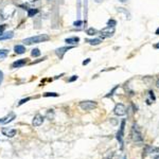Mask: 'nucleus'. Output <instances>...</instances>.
I'll use <instances>...</instances> for the list:
<instances>
[{
    "instance_id": "30",
    "label": "nucleus",
    "mask_w": 159,
    "mask_h": 159,
    "mask_svg": "<svg viewBox=\"0 0 159 159\" xmlns=\"http://www.w3.org/2000/svg\"><path fill=\"white\" fill-rule=\"evenodd\" d=\"M154 48H155V49H159V44H156V45L154 46Z\"/></svg>"
},
{
    "instance_id": "26",
    "label": "nucleus",
    "mask_w": 159,
    "mask_h": 159,
    "mask_svg": "<svg viewBox=\"0 0 159 159\" xmlns=\"http://www.w3.org/2000/svg\"><path fill=\"white\" fill-rule=\"evenodd\" d=\"M82 24H83V22L81 21V20H77V21H75L73 24V25H74V27H81V25H82Z\"/></svg>"
},
{
    "instance_id": "31",
    "label": "nucleus",
    "mask_w": 159,
    "mask_h": 159,
    "mask_svg": "<svg viewBox=\"0 0 159 159\" xmlns=\"http://www.w3.org/2000/svg\"><path fill=\"white\" fill-rule=\"evenodd\" d=\"M156 35H159V28L156 30Z\"/></svg>"
},
{
    "instance_id": "35",
    "label": "nucleus",
    "mask_w": 159,
    "mask_h": 159,
    "mask_svg": "<svg viewBox=\"0 0 159 159\" xmlns=\"http://www.w3.org/2000/svg\"><path fill=\"white\" fill-rule=\"evenodd\" d=\"M155 159H159V156H158V157H156V158H155Z\"/></svg>"
},
{
    "instance_id": "29",
    "label": "nucleus",
    "mask_w": 159,
    "mask_h": 159,
    "mask_svg": "<svg viewBox=\"0 0 159 159\" xmlns=\"http://www.w3.org/2000/svg\"><path fill=\"white\" fill-rule=\"evenodd\" d=\"M89 63H90V59H87L86 60H84V62H83V65H84V66H85V65H88Z\"/></svg>"
},
{
    "instance_id": "28",
    "label": "nucleus",
    "mask_w": 159,
    "mask_h": 159,
    "mask_svg": "<svg viewBox=\"0 0 159 159\" xmlns=\"http://www.w3.org/2000/svg\"><path fill=\"white\" fill-rule=\"evenodd\" d=\"M2 81H3V72L0 70V85H1Z\"/></svg>"
},
{
    "instance_id": "11",
    "label": "nucleus",
    "mask_w": 159,
    "mask_h": 159,
    "mask_svg": "<svg viewBox=\"0 0 159 159\" xmlns=\"http://www.w3.org/2000/svg\"><path fill=\"white\" fill-rule=\"evenodd\" d=\"M14 36V33L12 31H8V32H4V33H2L1 35H0V40H4V39H11L13 38Z\"/></svg>"
},
{
    "instance_id": "24",
    "label": "nucleus",
    "mask_w": 159,
    "mask_h": 159,
    "mask_svg": "<svg viewBox=\"0 0 159 159\" xmlns=\"http://www.w3.org/2000/svg\"><path fill=\"white\" fill-rule=\"evenodd\" d=\"M118 87H119V86H116V87H115L114 89H112V90H111L110 92H109L108 94H106V98H109V97H111V95L114 94V92H115V91H116V90H117V89H118Z\"/></svg>"
},
{
    "instance_id": "8",
    "label": "nucleus",
    "mask_w": 159,
    "mask_h": 159,
    "mask_svg": "<svg viewBox=\"0 0 159 159\" xmlns=\"http://www.w3.org/2000/svg\"><path fill=\"white\" fill-rule=\"evenodd\" d=\"M44 120H45V118L42 117V115H36L35 117H34V119L33 121H32V124H33L34 126H40L42 123H44Z\"/></svg>"
},
{
    "instance_id": "14",
    "label": "nucleus",
    "mask_w": 159,
    "mask_h": 159,
    "mask_svg": "<svg viewBox=\"0 0 159 159\" xmlns=\"http://www.w3.org/2000/svg\"><path fill=\"white\" fill-rule=\"evenodd\" d=\"M159 152V147H154V146H146L145 147V153L146 154H154V153Z\"/></svg>"
},
{
    "instance_id": "20",
    "label": "nucleus",
    "mask_w": 159,
    "mask_h": 159,
    "mask_svg": "<svg viewBox=\"0 0 159 159\" xmlns=\"http://www.w3.org/2000/svg\"><path fill=\"white\" fill-rule=\"evenodd\" d=\"M44 97H59V93H56V92H46L44 93Z\"/></svg>"
},
{
    "instance_id": "17",
    "label": "nucleus",
    "mask_w": 159,
    "mask_h": 159,
    "mask_svg": "<svg viewBox=\"0 0 159 159\" xmlns=\"http://www.w3.org/2000/svg\"><path fill=\"white\" fill-rule=\"evenodd\" d=\"M86 33L88 34V35H90V36H93V35H95V34L98 33V31L95 30V29H93V28H89L87 31H86Z\"/></svg>"
},
{
    "instance_id": "6",
    "label": "nucleus",
    "mask_w": 159,
    "mask_h": 159,
    "mask_svg": "<svg viewBox=\"0 0 159 159\" xmlns=\"http://www.w3.org/2000/svg\"><path fill=\"white\" fill-rule=\"evenodd\" d=\"M115 33V27H106L101 30V35L103 37H110Z\"/></svg>"
},
{
    "instance_id": "32",
    "label": "nucleus",
    "mask_w": 159,
    "mask_h": 159,
    "mask_svg": "<svg viewBox=\"0 0 159 159\" xmlns=\"http://www.w3.org/2000/svg\"><path fill=\"white\" fill-rule=\"evenodd\" d=\"M156 85H157V87H158V88H159V80H158V81H157V83H156Z\"/></svg>"
},
{
    "instance_id": "9",
    "label": "nucleus",
    "mask_w": 159,
    "mask_h": 159,
    "mask_svg": "<svg viewBox=\"0 0 159 159\" xmlns=\"http://www.w3.org/2000/svg\"><path fill=\"white\" fill-rule=\"evenodd\" d=\"M28 64V59H17L16 62H14L12 64V68H20L24 67Z\"/></svg>"
},
{
    "instance_id": "7",
    "label": "nucleus",
    "mask_w": 159,
    "mask_h": 159,
    "mask_svg": "<svg viewBox=\"0 0 159 159\" xmlns=\"http://www.w3.org/2000/svg\"><path fill=\"white\" fill-rule=\"evenodd\" d=\"M72 48H73V46H68V47H60V48H59V49H56V50H55V54L59 57V59H62L63 56H64V54H65L68 50L72 49Z\"/></svg>"
},
{
    "instance_id": "1",
    "label": "nucleus",
    "mask_w": 159,
    "mask_h": 159,
    "mask_svg": "<svg viewBox=\"0 0 159 159\" xmlns=\"http://www.w3.org/2000/svg\"><path fill=\"white\" fill-rule=\"evenodd\" d=\"M48 40H50V36L48 34H40V35L28 37V38L22 40V42L25 45H33V44H39V42H48Z\"/></svg>"
},
{
    "instance_id": "16",
    "label": "nucleus",
    "mask_w": 159,
    "mask_h": 159,
    "mask_svg": "<svg viewBox=\"0 0 159 159\" xmlns=\"http://www.w3.org/2000/svg\"><path fill=\"white\" fill-rule=\"evenodd\" d=\"M37 13H38V10H37V8H29L28 10V17H33V16H35Z\"/></svg>"
},
{
    "instance_id": "4",
    "label": "nucleus",
    "mask_w": 159,
    "mask_h": 159,
    "mask_svg": "<svg viewBox=\"0 0 159 159\" xmlns=\"http://www.w3.org/2000/svg\"><path fill=\"white\" fill-rule=\"evenodd\" d=\"M124 127H125V120H122V123H121L120 129L119 132L117 133V139L119 140V142L121 143V147L123 145V135H124Z\"/></svg>"
},
{
    "instance_id": "21",
    "label": "nucleus",
    "mask_w": 159,
    "mask_h": 159,
    "mask_svg": "<svg viewBox=\"0 0 159 159\" xmlns=\"http://www.w3.org/2000/svg\"><path fill=\"white\" fill-rule=\"evenodd\" d=\"M47 118L48 119H53L54 118V111H53V109H50L48 112H47Z\"/></svg>"
},
{
    "instance_id": "15",
    "label": "nucleus",
    "mask_w": 159,
    "mask_h": 159,
    "mask_svg": "<svg viewBox=\"0 0 159 159\" xmlns=\"http://www.w3.org/2000/svg\"><path fill=\"white\" fill-rule=\"evenodd\" d=\"M86 42H88L89 45H92V46H97V45H100L102 42V40L100 38H94V39H86Z\"/></svg>"
},
{
    "instance_id": "33",
    "label": "nucleus",
    "mask_w": 159,
    "mask_h": 159,
    "mask_svg": "<svg viewBox=\"0 0 159 159\" xmlns=\"http://www.w3.org/2000/svg\"><path fill=\"white\" fill-rule=\"evenodd\" d=\"M120 1H121V2H126L127 0H120Z\"/></svg>"
},
{
    "instance_id": "36",
    "label": "nucleus",
    "mask_w": 159,
    "mask_h": 159,
    "mask_svg": "<svg viewBox=\"0 0 159 159\" xmlns=\"http://www.w3.org/2000/svg\"><path fill=\"white\" fill-rule=\"evenodd\" d=\"M124 159H126V158H124Z\"/></svg>"
},
{
    "instance_id": "13",
    "label": "nucleus",
    "mask_w": 159,
    "mask_h": 159,
    "mask_svg": "<svg viewBox=\"0 0 159 159\" xmlns=\"http://www.w3.org/2000/svg\"><path fill=\"white\" fill-rule=\"evenodd\" d=\"M14 51H15V53H17V54H24L25 52V48L21 45H16L15 47H14Z\"/></svg>"
},
{
    "instance_id": "2",
    "label": "nucleus",
    "mask_w": 159,
    "mask_h": 159,
    "mask_svg": "<svg viewBox=\"0 0 159 159\" xmlns=\"http://www.w3.org/2000/svg\"><path fill=\"white\" fill-rule=\"evenodd\" d=\"M132 138L133 140L135 141V142H142L143 141V138H142V135H141V133L139 131V128H138L137 124H134L133 125V128H132Z\"/></svg>"
},
{
    "instance_id": "18",
    "label": "nucleus",
    "mask_w": 159,
    "mask_h": 159,
    "mask_svg": "<svg viewBox=\"0 0 159 159\" xmlns=\"http://www.w3.org/2000/svg\"><path fill=\"white\" fill-rule=\"evenodd\" d=\"M31 55L32 56H34V57H37V56H39L40 55V51H39V49H33L31 52Z\"/></svg>"
},
{
    "instance_id": "3",
    "label": "nucleus",
    "mask_w": 159,
    "mask_h": 159,
    "mask_svg": "<svg viewBox=\"0 0 159 159\" xmlns=\"http://www.w3.org/2000/svg\"><path fill=\"white\" fill-rule=\"evenodd\" d=\"M80 107L83 109V110H92L93 108L97 107V103L94 101H82L80 103Z\"/></svg>"
},
{
    "instance_id": "10",
    "label": "nucleus",
    "mask_w": 159,
    "mask_h": 159,
    "mask_svg": "<svg viewBox=\"0 0 159 159\" xmlns=\"http://www.w3.org/2000/svg\"><path fill=\"white\" fill-rule=\"evenodd\" d=\"M16 129H12V128H2V134L4 136H7L8 138H12L16 135Z\"/></svg>"
},
{
    "instance_id": "34",
    "label": "nucleus",
    "mask_w": 159,
    "mask_h": 159,
    "mask_svg": "<svg viewBox=\"0 0 159 159\" xmlns=\"http://www.w3.org/2000/svg\"><path fill=\"white\" fill-rule=\"evenodd\" d=\"M95 1H97V2H101V1H102V0H95Z\"/></svg>"
},
{
    "instance_id": "12",
    "label": "nucleus",
    "mask_w": 159,
    "mask_h": 159,
    "mask_svg": "<svg viewBox=\"0 0 159 159\" xmlns=\"http://www.w3.org/2000/svg\"><path fill=\"white\" fill-rule=\"evenodd\" d=\"M66 44H68V45H76L77 42H80V38L79 37H70V38H66Z\"/></svg>"
},
{
    "instance_id": "23",
    "label": "nucleus",
    "mask_w": 159,
    "mask_h": 159,
    "mask_svg": "<svg viewBox=\"0 0 159 159\" xmlns=\"http://www.w3.org/2000/svg\"><path fill=\"white\" fill-rule=\"evenodd\" d=\"M30 100H31V98H25V99H22V100L19 101V103L17 104V105L20 106V105H22V104H25V102H28V101H30Z\"/></svg>"
},
{
    "instance_id": "27",
    "label": "nucleus",
    "mask_w": 159,
    "mask_h": 159,
    "mask_svg": "<svg viewBox=\"0 0 159 159\" xmlns=\"http://www.w3.org/2000/svg\"><path fill=\"white\" fill-rule=\"evenodd\" d=\"M149 93H150V97H151V99H152L153 101H155L156 98H155V95H154V92H153V91H150Z\"/></svg>"
},
{
    "instance_id": "5",
    "label": "nucleus",
    "mask_w": 159,
    "mask_h": 159,
    "mask_svg": "<svg viewBox=\"0 0 159 159\" xmlns=\"http://www.w3.org/2000/svg\"><path fill=\"white\" fill-rule=\"evenodd\" d=\"M114 112L117 116H124L126 114V108H125V106L123 105V104H117L116 105V107L114 108Z\"/></svg>"
},
{
    "instance_id": "22",
    "label": "nucleus",
    "mask_w": 159,
    "mask_h": 159,
    "mask_svg": "<svg viewBox=\"0 0 159 159\" xmlns=\"http://www.w3.org/2000/svg\"><path fill=\"white\" fill-rule=\"evenodd\" d=\"M107 25H108V27H115V25H117V21L114 20V19H109L108 22H107Z\"/></svg>"
},
{
    "instance_id": "19",
    "label": "nucleus",
    "mask_w": 159,
    "mask_h": 159,
    "mask_svg": "<svg viewBox=\"0 0 159 159\" xmlns=\"http://www.w3.org/2000/svg\"><path fill=\"white\" fill-rule=\"evenodd\" d=\"M8 54V50H0V59H5Z\"/></svg>"
},
{
    "instance_id": "25",
    "label": "nucleus",
    "mask_w": 159,
    "mask_h": 159,
    "mask_svg": "<svg viewBox=\"0 0 159 159\" xmlns=\"http://www.w3.org/2000/svg\"><path fill=\"white\" fill-rule=\"evenodd\" d=\"M77 77H79V76H77V75H72L71 77H70V79H69L68 80V82H74V81H76L77 80Z\"/></svg>"
}]
</instances>
